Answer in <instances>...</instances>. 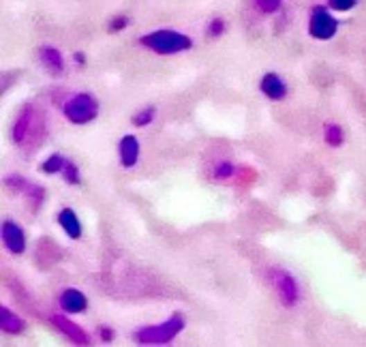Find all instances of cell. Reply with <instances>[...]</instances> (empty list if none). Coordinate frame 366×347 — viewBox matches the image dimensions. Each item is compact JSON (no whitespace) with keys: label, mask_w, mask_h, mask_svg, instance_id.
<instances>
[{"label":"cell","mask_w":366,"mask_h":347,"mask_svg":"<svg viewBox=\"0 0 366 347\" xmlns=\"http://www.w3.org/2000/svg\"><path fill=\"white\" fill-rule=\"evenodd\" d=\"M64 163H67V157H62L60 153H54L41 163V171L43 174H62Z\"/></svg>","instance_id":"cell-16"},{"label":"cell","mask_w":366,"mask_h":347,"mask_svg":"<svg viewBox=\"0 0 366 347\" xmlns=\"http://www.w3.org/2000/svg\"><path fill=\"white\" fill-rule=\"evenodd\" d=\"M210 174L214 180H229L236 174V165L232 161H216V165L212 167Z\"/></svg>","instance_id":"cell-18"},{"label":"cell","mask_w":366,"mask_h":347,"mask_svg":"<svg viewBox=\"0 0 366 347\" xmlns=\"http://www.w3.org/2000/svg\"><path fill=\"white\" fill-rule=\"evenodd\" d=\"M58 303H60V309L69 315H78V313H84L88 309V298L86 294H82L80 289L76 287H67L62 289V294L58 296Z\"/></svg>","instance_id":"cell-10"},{"label":"cell","mask_w":366,"mask_h":347,"mask_svg":"<svg viewBox=\"0 0 366 347\" xmlns=\"http://www.w3.org/2000/svg\"><path fill=\"white\" fill-rule=\"evenodd\" d=\"M324 139H326V144L332 146V148L343 146V142H345L343 127L336 125V122H328V125H324Z\"/></svg>","instance_id":"cell-15"},{"label":"cell","mask_w":366,"mask_h":347,"mask_svg":"<svg viewBox=\"0 0 366 347\" xmlns=\"http://www.w3.org/2000/svg\"><path fill=\"white\" fill-rule=\"evenodd\" d=\"M127 26H129V17H127V15H116V17L110 19L107 31H110V33H118V31H125Z\"/></svg>","instance_id":"cell-23"},{"label":"cell","mask_w":366,"mask_h":347,"mask_svg":"<svg viewBox=\"0 0 366 347\" xmlns=\"http://www.w3.org/2000/svg\"><path fill=\"white\" fill-rule=\"evenodd\" d=\"M268 281H270L279 303L285 309H294L300 303V298H302L300 283L296 281V277L291 275V272H287L283 268H270L268 270Z\"/></svg>","instance_id":"cell-3"},{"label":"cell","mask_w":366,"mask_h":347,"mask_svg":"<svg viewBox=\"0 0 366 347\" xmlns=\"http://www.w3.org/2000/svg\"><path fill=\"white\" fill-rule=\"evenodd\" d=\"M259 90H261L263 96L270 99V101H283V99L287 96V92H289L287 82L279 76V73H274V71H268L265 76L261 78Z\"/></svg>","instance_id":"cell-9"},{"label":"cell","mask_w":366,"mask_h":347,"mask_svg":"<svg viewBox=\"0 0 366 347\" xmlns=\"http://www.w3.org/2000/svg\"><path fill=\"white\" fill-rule=\"evenodd\" d=\"M56 221H58L60 230H62L69 238H73V240H80V238H82V232H84V230H82V221H80L78 212L73 210V208H62V210L58 212Z\"/></svg>","instance_id":"cell-13"},{"label":"cell","mask_w":366,"mask_h":347,"mask_svg":"<svg viewBox=\"0 0 366 347\" xmlns=\"http://www.w3.org/2000/svg\"><path fill=\"white\" fill-rule=\"evenodd\" d=\"M0 238H3V244L7 246L9 253L21 255L24 251H26V234H24L17 221L5 219L3 226H0Z\"/></svg>","instance_id":"cell-6"},{"label":"cell","mask_w":366,"mask_h":347,"mask_svg":"<svg viewBox=\"0 0 366 347\" xmlns=\"http://www.w3.org/2000/svg\"><path fill=\"white\" fill-rule=\"evenodd\" d=\"M330 7L317 5L311 11V19H308V35L317 41H330L336 33H338V22L336 17L328 11Z\"/></svg>","instance_id":"cell-5"},{"label":"cell","mask_w":366,"mask_h":347,"mask_svg":"<svg viewBox=\"0 0 366 347\" xmlns=\"http://www.w3.org/2000/svg\"><path fill=\"white\" fill-rule=\"evenodd\" d=\"M62 178H64L67 185H80V183H82L80 167L76 165V161H73V159H67L64 169H62Z\"/></svg>","instance_id":"cell-19"},{"label":"cell","mask_w":366,"mask_h":347,"mask_svg":"<svg viewBox=\"0 0 366 347\" xmlns=\"http://www.w3.org/2000/svg\"><path fill=\"white\" fill-rule=\"evenodd\" d=\"M139 43L146 49H150V52L161 54V56L182 54L193 47V39L189 35L178 33V31H169V28H161V31H152L148 35H143L139 39Z\"/></svg>","instance_id":"cell-1"},{"label":"cell","mask_w":366,"mask_h":347,"mask_svg":"<svg viewBox=\"0 0 366 347\" xmlns=\"http://www.w3.org/2000/svg\"><path fill=\"white\" fill-rule=\"evenodd\" d=\"M62 114L71 125H88L99 116V101L90 92H78L64 101Z\"/></svg>","instance_id":"cell-4"},{"label":"cell","mask_w":366,"mask_h":347,"mask_svg":"<svg viewBox=\"0 0 366 347\" xmlns=\"http://www.w3.org/2000/svg\"><path fill=\"white\" fill-rule=\"evenodd\" d=\"M99 337H101L103 341H112V339H114V330H112L110 326H99Z\"/></svg>","instance_id":"cell-24"},{"label":"cell","mask_w":366,"mask_h":347,"mask_svg":"<svg viewBox=\"0 0 366 347\" xmlns=\"http://www.w3.org/2000/svg\"><path fill=\"white\" fill-rule=\"evenodd\" d=\"M33 125H35V112H33V108H24L21 114L15 118L13 129H11V137H13V142H15L17 146H21L24 142L28 139Z\"/></svg>","instance_id":"cell-12"},{"label":"cell","mask_w":366,"mask_h":347,"mask_svg":"<svg viewBox=\"0 0 366 347\" xmlns=\"http://www.w3.org/2000/svg\"><path fill=\"white\" fill-rule=\"evenodd\" d=\"M328 7L338 13H347L358 7V0H328Z\"/></svg>","instance_id":"cell-22"},{"label":"cell","mask_w":366,"mask_h":347,"mask_svg":"<svg viewBox=\"0 0 366 347\" xmlns=\"http://www.w3.org/2000/svg\"><path fill=\"white\" fill-rule=\"evenodd\" d=\"M155 118H157V108L148 105V108L137 110V114H133L131 122L135 127H148V125H152V122H155Z\"/></svg>","instance_id":"cell-17"},{"label":"cell","mask_w":366,"mask_h":347,"mask_svg":"<svg viewBox=\"0 0 366 347\" xmlns=\"http://www.w3.org/2000/svg\"><path fill=\"white\" fill-rule=\"evenodd\" d=\"M52 324L73 343H78V345H88L90 343V335L82 326H78L76 321H71L67 315H62V313H54L52 315Z\"/></svg>","instance_id":"cell-7"},{"label":"cell","mask_w":366,"mask_h":347,"mask_svg":"<svg viewBox=\"0 0 366 347\" xmlns=\"http://www.w3.org/2000/svg\"><path fill=\"white\" fill-rule=\"evenodd\" d=\"M24 328H26V321L17 313H13L7 305L0 307V330L5 335H21Z\"/></svg>","instance_id":"cell-14"},{"label":"cell","mask_w":366,"mask_h":347,"mask_svg":"<svg viewBox=\"0 0 366 347\" xmlns=\"http://www.w3.org/2000/svg\"><path fill=\"white\" fill-rule=\"evenodd\" d=\"M253 3H255V9H259L265 15L277 13L283 7V0H253Z\"/></svg>","instance_id":"cell-21"},{"label":"cell","mask_w":366,"mask_h":347,"mask_svg":"<svg viewBox=\"0 0 366 347\" xmlns=\"http://www.w3.org/2000/svg\"><path fill=\"white\" fill-rule=\"evenodd\" d=\"M225 28H227V24H225L223 17H212L210 24H208V28H206V33H208V37L218 39V37H223Z\"/></svg>","instance_id":"cell-20"},{"label":"cell","mask_w":366,"mask_h":347,"mask_svg":"<svg viewBox=\"0 0 366 347\" xmlns=\"http://www.w3.org/2000/svg\"><path fill=\"white\" fill-rule=\"evenodd\" d=\"M39 60L45 67V71L52 73V76H62L64 73L67 62H64V56L60 54L58 47H52V45L39 47Z\"/></svg>","instance_id":"cell-11"},{"label":"cell","mask_w":366,"mask_h":347,"mask_svg":"<svg viewBox=\"0 0 366 347\" xmlns=\"http://www.w3.org/2000/svg\"><path fill=\"white\" fill-rule=\"evenodd\" d=\"M76 62H78L80 67H82V65L86 62V58H84V54H82V52H78V54H76Z\"/></svg>","instance_id":"cell-25"},{"label":"cell","mask_w":366,"mask_h":347,"mask_svg":"<svg viewBox=\"0 0 366 347\" xmlns=\"http://www.w3.org/2000/svg\"><path fill=\"white\" fill-rule=\"evenodd\" d=\"M141 157V144L135 135H125L118 142V161L122 167H135Z\"/></svg>","instance_id":"cell-8"},{"label":"cell","mask_w":366,"mask_h":347,"mask_svg":"<svg viewBox=\"0 0 366 347\" xmlns=\"http://www.w3.org/2000/svg\"><path fill=\"white\" fill-rule=\"evenodd\" d=\"M186 326L182 313H172L165 321L157 326H141L135 330L133 339L141 345H165L169 341H174Z\"/></svg>","instance_id":"cell-2"}]
</instances>
